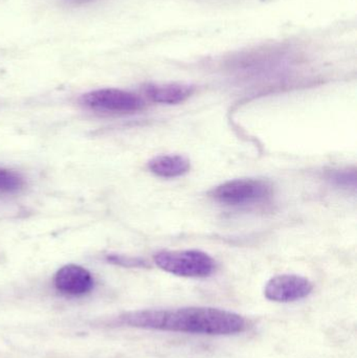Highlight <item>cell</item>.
I'll list each match as a JSON object with an SVG mask.
<instances>
[{"instance_id": "7", "label": "cell", "mask_w": 357, "mask_h": 358, "mask_svg": "<svg viewBox=\"0 0 357 358\" xmlns=\"http://www.w3.org/2000/svg\"><path fill=\"white\" fill-rule=\"evenodd\" d=\"M194 86L188 84H149L145 92L153 102L161 104H180L194 94Z\"/></svg>"}, {"instance_id": "8", "label": "cell", "mask_w": 357, "mask_h": 358, "mask_svg": "<svg viewBox=\"0 0 357 358\" xmlns=\"http://www.w3.org/2000/svg\"><path fill=\"white\" fill-rule=\"evenodd\" d=\"M149 169L155 176L163 178H175L190 171V162L180 155H159L151 159Z\"/></svg>"}, {"instance_id": "3", "label": "cell", "mask_w": 357, "mask_h": 358, "mask_svg": "<svg viewBox=\"0 0 357 358\" xmlns=\"http://www.w3.org/2000/svg\"><path fill=\"white\" fill-rule=\"evenodd\" d=\"M272 187L261 179H234L216 187L211 192L214 199L228 206H247L270 197Z\"/></svg>"}, {"instance_id": "1", "label": "cell", "mask_w": 357, "mask_h": 358, "mask_svg": "<svg viewBox=\"0 0 357 358\" xmlns=\"http://www.w3.org/2000/svg\"><path fill=\"white\" fill-rule=\"evenodd\" d=\"M117 323L140 329L203 336H233L247 328L245 317L238 313L213 307L130 311L119 315Z\"/></svg>"}, {"instance_id": "5", "label": "cell", "mask_w": 357, "mask_h": 358, "mask_svg": "<svg viewBox=\"0 0 357 358\" xmlns=\"http://www.w3.org/2000/svg\"><path fill=\"white\" fill-rule=\"evenodd\" d=\"M314 290L309 280L298 275H280L272 278L264 287V296L277 303H291L307 298Z\"/></svg>"}, {"instance_id": "6", "label": "cell", "mask_w": 357, "mask_h": 358, "mask_svg": "<svg viewBox=\"0 0 357 358\" xmlns=\"http://www.w3.org/2000/svg\"><path fill=\"white\" fill-rule=\"evenodd\" d=\"M92 273L79 265H65L54 275V286L67 296H83L94 288Z\"/></svg>"}, {"instance_id": "4", "label": "cell", "mask_w": 357, "mask_h": 358, "mask_svg": "<svg viewBox=\"0 0 357 358\" xmlns=\"http://www.w3.org/2000/svg\"><path fill=\"white\" fill-rule=\"evenodd\" d=\"M82 104L100 113H133L142 110L145 102L138 94L115 88L92 90L84 94Z\"/></svg>"}, {"instance_id": "10", "label": "cell", "mask_w": 357, "mask_h": 358, "mask_svg": "<svg viewBox=\"0 0 357 358\" xmlns=\"http://www.w3.org/2000/svg\"><path fill=\"white\" fill-rule=\"evenodd\" d=\"M107 260L113 264L121 265L125 267H146L144 260L138 258H130V257L119 256V255H110L107 257Z\"/></svg>"}, {"instance_id": "9", "label": "cell", "mask_w": 357, "mask_h": 358, "mask_svg": "<svg viewBox=\"0 0 357 358\" xmlns=\"http://www.w3.org/2000/svg\"><path fill=\"white\" fill-rule=\"evenodd\" d=\"M24 179L12 170L0 168V194H14L24 187Z\"/></svg>"}, {"instance_id": "12", "label": "cell", "mask_w": 357, "mask_h": 358, "mask_svg": "<svg viewBox=\"0 0 357 358\" xmlns=\"http://www.w3.org/2000/svg\"><path fill=\"white\" fill-rule=\"evenodd\" d=\"M71 1L75 2V3H86V2L94 1V0H71Z\"/></svg>"}, {"instance_id": "11", "label": "cell", "mask_w": 357, "mask_h": 358, "mask_svg": "<svg viewBox=\"0 0 357 358\" xmlns=\"http://www.w3.org/2000/svg\"><path fill=\"white\" fill-rule=\"evenodd\" d=\"M331 178L340 185H356V172L354 171L352 173L346 171H337L333 173V176H331Z\"/></svg>"}, {"instance_id": "2", "label": "cell", "mask_w": 357, "mask_h": 358, "mask_svg": "<svg viewBox=\"0 0 357 358\" xmlns=\"http://www.w3.org/2000/svg\"><path fill=\"white\" fill-rule=\"evenodd\" d=\"M153 259L159 268L178 277L207 278L216 269L213 258L201 250H163Z\"/></svg>"}]
</instances>
